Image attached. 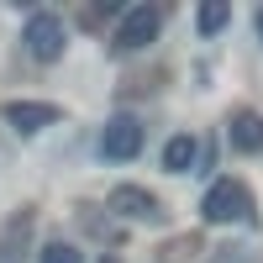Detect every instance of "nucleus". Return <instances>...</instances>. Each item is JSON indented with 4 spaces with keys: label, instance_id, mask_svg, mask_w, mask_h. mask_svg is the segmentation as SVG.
Instances as JSON below:
<instances>
[{
    "label": "nucleus",
    "instance_id": "1",
    "mask_svg": "<svg viewBox=\"0 0 263 263\" xmlns=\"http://www.w3.org/2000/svg\"><path fill=\"white\" fill-rule=\"evenodd\" d=\"M200 216L216 227H227V221H253V200H248V184L242 179H216L205 190V200H200Z\"/></svg>",
    "mask_w": 263,
    "mask_h": 263
},
{
    "label": "nucleus",
    "instance_id": "2",
    "mask_svg": "<svg viewBox=\"0 0 263 263\" xmlns=\"http://www.w3.org/2000/svg\"><path fill=\"white\" fill-rule=\"evenodd\" d=\"M63 21L53 16V11H32L27 16V27H21V42H27V53L37 58V63H53V58H63Z\"/></svg>",
    "mask_w": 263,
    "mask_h": 263
},
{
    "label": "nucleus",
    "instance_id": "3",
    "mask_svg": "<svg viewBox=\"0 0 263 263\" xmlns=\"http://www.w3.org/2000/svg\"><path fill=\"white\" fill-rule=\"evenodd\" d=\"M142 153V126L132 121V116H116V121H105L100 132V158L105 163H126V158H137Z\"/></svg>",
    "mask_w": 263,
    "mask_h": 263
},
{
    "label": "nucleus",
    "instance_id": "4",
    "mask_svg": "<svg viewBox=\"0 0 263 263\" xmlns=\"http://www.w3.org/2000/svg\"><path fill=\"white\" fill-rule=\"evenodd\" d=\"M158 27H163L158 6H132V11L121 16V27H116V48H121V53H137V48H147V42L158 37Z\"/></svg>",
    "mask_w": 263,
    "mask_h": 263
},
{
    "label": "nucleus",
    "instance_id": "5",
    "mask_svg": "<svg viewBox=\"0 0 263 263\" xmlns=\"http://www.w3.org/2000/svg\"><path fill=\"white\" fill-rule=\"evenodd\" d=\"M6 121H11V132L32 137V132L58 121V105H48V100H16V105H6Z\"/></svg>",
    "mask_w": 263,
    "mask_h": 263
},
{
    "label": "nucleus",
    "instance_id": "6",
    "mask_svg": "<svg viewBox=\"0 0 263 263\" xmlns=\"http://www.w3.org/2000/svg\"><path fill=\"white\" fill-rule=\"evenodd\" d=\"M195 153H200V142H195L190 132H179V137H168V142H163V168H168V174H190L195 163H200Z\"/></svg>",
    "mask_w": 263,
    "mask_h": 263
},
{
    "label": "nucleus",
    "instance_id": "7",
    "mask_svg": "<svg viewBox=\"0 0 263 263\" xmlns=\"http://www.w3.org/2000/svg\"><path fill=\"white\" fill-rule=\"evenodd\" d=\"M232 147H242V153H263V116H253V111L232 116Z\"/></svg>",
    "mask_w": 263,
    "mask_h": 263
},
{
    "label": "nucleus",
    "instance_id": "8",
    "mask_svg": "<svg viewBox=\"0 0 263 263\" xmlns=\"http://www.w3.org/2000/svg\"><path fill=\"white\" fill-rule=\"evenodd\" d=\"M227 21H232V6H200V11H195V32H200V37H221Z\"/></svg>",
    "mask_w": 263,
    "mask_h": 263
},
{
    "label": "nucleus",
    "instance_id": "9",
    "mask_svg": "<svg viewBox=\"0 0 263 263\" xmlns=\"http://www.w3.org/2000/svg\"><path fill=\"white\" fill-rule=\"evenodd\" d=\"M116 211H126V216H153V195H142V190H116Z\"/></svg>",
    "mask_w": 263,
    "mask_h": 263
},
{
    "label": "nucleus",
    "instance_id": "10",
    "mask_svg": "<svg viewBox=\"0 0 263 263\" xmlns=\"http://www.w3.org/2000/svg\"><path fill=\"white\" fill-rule=\"evenodd\" d=\"M42 263H84V258H79V248H69V242H48V248H42Z\"/></svg>",
    "mask_w": 263,
    "mask_h": 263
},
{
    "label": "nucleus",
    "instance_id": "11",
    "mask_svg": "<svg viewBox=\"0 0 263 263\" xmlns=\"http://www.w3.org/2000/svg\"><path fill=\"white\" fill-rule=\"evenodd\" d=\"M258 37H263V11H258Z\"/></svg>",
    "mask_w": 263,
    "mask_h": 263
},
{
    "label": "nucleus",
    "instance_id": "12",
    "mask_svg": "<svg viewBox=\"0 0 263 263\" xmlns=\"http://www.w3.org/2000/svg\"><path fill=\"white\" fill-rule=\"evenodd\" d=\"M100 263H116V258H100Z\"/></svg>",
    "mask_w": 263,
    "mask_h": 263
}]
</instances>
